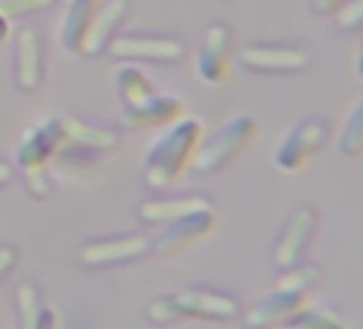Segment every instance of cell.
<instances>
[{"label": "cell", "instance_id": "cell-23", "mask_svg": "<svg viewBox=\"0 0 363 329\" xmlns=\"http://www.w3.org/2000/svg\"><path fill=\"white\" fill-rule=\"evenodd\" d=\"M54 5V0H0V16L7 20H22L41 13Z\"/></svg>", "mask_w": 363, "mask_h": 329}, {"label": "cell", "instance_id": "cell-20", "mask_svg": "<svg viewBox=\"0 0 363 329\" xmlns=\"http://www.w3.org/2000/svg\"><path fill=\"white\" fill-rule=\"evenodd\" d=\"M16 301H18V316H20L22 327L33 329V327L43 325V316L48 314V310L43 308L39 289L33 282L26 280L16 289Z\"/></svg>", "mask_w": 363, "mask_h": 329}, {"label": "cell", "instance_id": "cell-2", "mask_svg": "<svg viewBox=\"0 0 363 329\" xmlns=\"http://www.w3.org/2000/svg\"><path fill=\"white\" fill-rule=\"evenodd\" d=\"M240 314V301L225 291L212 286H193L173 295L154 299L147 308V318L158 325L177 320H227Z\"/></svg>", "mask_w": 363, "mask_h": 329}, {"label": "cell", "instance_id": "cell-11", "mask_svg": "<svg viewBox=\"0 0 363 329\" xmlns=\"http://www.w3.org/2000/svg\"><path fill=\"white\" fill-rule=\"evenodd\" d=\"M197 75L212 86H223L231 77V28L214 22L197 54Z\"/></svg>", "mask_w": 363, "mask_h": 329}, {"label": "cell", "instance_id": "cell-28", "mask_svg": "<svg viewBox=\"0 0 363 329\" xmlns=\"http://www.w3.org/2000/svg\"><path fill=\"white\" fill-rule=\"evenodd\" d=\"M13 178V169H11V164L7 160H0V186H5L9 184Z\"/></svg>", "mask_w": 363, "mask_h": 329}, {"label": "cell", "instance_id": "cell-10", "mask_svg": "<svg viewBox=\"0 0 363 329\" xmlns=\"http://www.w3.org/2000/svg\"><path fill=\"white\" fill-rule=\"evenodd\" d=\"M107 52L111 58H120V60L175 62L184 56V43L171 37L122 35L107 43Z\"/></svg>", "mask_w": 363, "mask_h": 329}, {"label": "cell", "instance_id": "cell-29", "mask_svg": "<svg viewBox=\"0 0 363 329\" xmlns=\"http://www.w3.org/2000/svg\"><path fill=\"white\" fill-rule=\"evenodd\" d=\"M9 39V20L0 16V48H3Z\"/></svg>", "mask_w": 363, "mask_h": 329}, {"label": "cell", "instance_id": "cell-19", "mask_svg": "<svg viewBox=\"0 0 363 329\" xmlns=\"http://www.w3.org/2000/svg\"><path fill=\"white\" fill-rule=\"evenodd\" d=\"M337 150L348 160L363 158V96H359L348 109L340 133H337Z\"/></svg>", "mask_w": 363, "mask_h": 329}, {"label": "cell", "instance_id": "cell-27", "mask_svg": "<svg viewBox=\"0 0 363 329\" xmlns=\"http://www.w3.org/2000/svg\"><path fill=\"white\" fill-rule=\"evenodd\" d=\"M354 73L363 82V28H361V37H359L357 50H354Z\"/></svg>", "mask_w": 363, "mask_h": 329}, {"label": "cell", "instance_id": "cell-5", "mask_svg": "<svg viewBox=\"0 0 363 329\" xmlns=\"http://www.w3.org/2000/svg\"><path fill=\"white\" fill-rule=\"evenodd\" d=\"M331 137V126L320 116L299 120L278 143L274 152V164L282 174L303 172L312 158L325 150Z\"/></svg>", "mask_w": 363, "mask_h": 329}, {"label": "cell", "instance_id": "cell-26", "mask_svg": "<svg viewBox=\"0 0 363 329\" xmlns=\"http://www.w3.org/2000/svg\"><path fill=\"white\" fill-rule=\"evenodd\" d=\"M348 0H310V7L316 16H335Z\"/></svg>", "mask_w": 363, "mask_h": 329}, {"label": "cell", "instance_id": "cell-8", "mask_svg": "<svg viewBox=\"0 0 363 329\" xmlns=\"http://www.w3.org/2000/svg\"><path fill=\"white\" fill-rule=\"evenodd\" d=\"M312 62L308 50L282 43H257L242 52V67L261 75H295Z\"/></svg>", "mask_w": 363, "mask_h": 329}, {"label": "cell", "instance_id": "cell-6", "mask_svg": "<svg viewBox=\"0 0 363 329\" xmlns=\"http://www.w3.org/2000/svg\"><path fill=\"white\" fill-rule=\"evenodd\" d=\"M320 216L312 206H299L284 223L274 246V265L278 269L293 267L303 261L308 248L318 233Z\"/></svg>", "mask_w": 363, "mask_h": 329}, {"label": "cell", "instance_id": "cell-1", "mask_svg": "<svg viewBox=\"0 0 363 329\" xmlns=\"http://www.w3.org/2000/svg\"><path fill=\"white\" fill-rule=\"evenodd\" d=\"M203 139V126L195 118H179L150 147L143 160V182L152 191H167L191 169Z\"/></svg>", "mask_w": 363, "mask_h": 329}, {"label": "cell", "instance_id": "cell-4", "mask_svg": "<svg viewBox=\"0 0 363 329\" xmlns=\"http://www.w3.org/2000/svg\"><path fill=\"white\" fill-rule=\"evenodd\" d=\"M65 141L67 137L60 120H45L24 133L18 147V164L24 172V180L33 197H48V162L56 158Z\"/></svg>", "mask_w": 363, "mask_h": 329}, {"label": "cell", "instance_id": "cell-14", "mask_svg": "<svg viewBox=\"0 0 363 329\" xmlns=\"http://www.w3.org/2000/svg\"><path fill=\"white\" fill-rule=\"evenodd\" d=\"M184 111H186V105L182 103L177 96L152 94L143 103L126 107L120 122L128 130H143V128L173 124L175 120H179L182 116H184Z\"/></svg>", "mask_w": 363, "mask_h": 329}, {"label": "cell", "instance_id": "cell-12", "mask_svg": "<svg viewBox=\"0 0 363 329\" xmlns=\"http://www.w3.org/2000/svg\"><path fill=\"white\" fill-rule=\"evenodd\" d=\"M310 303H312L310 293H301V291H291V289L276 286L272 293H267L263 299H259L250 308L246 320L252 327L291 325V320L299 312H303Z\"/></svg>", "mask_w": 363, "mask_h": 329}, {"label": "cell", "instance_id": "cell-13", "mask_svg": "<svg viewBox=\"0 0 363 329\" xmlns=\"http://www.w3.org/2000/svg\"><path fill=\"white\" fill-rule=\"evenodd\" d=\"M43 79V41L35 26L20 28L16 37V84L22 92L39 90Z\"/></svg>", "mask_w": 363, "mask_h": 329}, {"label": "cell", "instance_id": "cell-9", "mask_svg": "<svg viewBox=\"0 0 363 329\" xmlns=\"http://www.w3.org/2000/svg\"><path fill=\"white\" fill-rule=\"evenodd\" d=\"M152 244L145 235L126 233V235H111L105 240L86 242L79 248V261L86 267H109L118 263H130L141 259L150 252Z\"/></svg>", "mask_w": 363, "mask_h": 329}, {"label": "cell", "instance_id": "cell-15", "mask_svg": "<svg viewBox=\"0 0 363 329\" xmlns=\"http://www.w3.org/2000/svg\"><path fill=\"white\" fill-rule=\"evenodd\" d=\"M101 5V0H69V9L60 28V45L65 48V52L82 54Z\"/></svg>", "mask_w": 363, "mask_h": 329}, {"label": "cell", "instance_id": "cell-17", "mask_svg": "<svg viewBox=\"0 0 363 329\" xmlns=\"http://www.w3.org/2000/svg\"><path fill=\"white\" fill-rule=\"evenodd\" d=\"M201 210H214L212 201H208L206 197H175V199H154V201H145L139 206V218L143 223L150 225H158V223H171L177 221L182 216H189Z\"/></svg>", "mask_w": 363, "mask_h": 329}, {"label": "cell", "instance_id": "cell-3", "mask_svg": "<svg viewBox=\"0 0 363 329\" xmlns=\"http://www.w3.org/2000/svg\"><path fill=\"white\" fill-rule=\"evenodd\" d=\"M259 135V122L252 116H235L227 120L220 128H216L212 135L203 137L195 158L191 162V172L195 176L208 178L240 156Z\"/></svg>", "mask_w": 363, "mask_h": 329}, {"label": "cell", "instance_id": "cell-25", "mask_svg": "<svg viewBox=\"0 0 363 329\" xmlns=\"http://www.w3.org/2000/svg\"><path fill=\"white\" fill-rule=\"evenodd\" d=\"M18 248L13 244H0V282H3L18 265Z\"/></svg>", "mask_w": 363, "mask_h": 329}, {"label": "cell", "instance_id": "cell-16", "mask_svg": "<svg viewBox=\"0 0 363 329\" xmlns=\"http://www.w3.org/2000/svg\"><path fill=\"white\" fill-rule=\"evenodd\" d=\"M128 9H130V0H107L105 7L101 5L96 18L92 22V28L86 37L82 54H90V56L99 54L113 39V33L126 18Z\"/></svg>", "mask_w": 363, "mask_h": 329}, {"label": "cell", "instance_id": "cell-7", "mask_svg": "<svg viewBox=\"0 0 363 329\" xmlns=\"http://www.w3.org/2000/svg\"><path fill=\"white\" fill-rule=\"evenodd\" d=\"M216 229H218V218L214 210H201L189 216H182L177 221H171L169 227L156 238L152 248L162 259L175 257L189 248H195L203 240L212 238Z\"/></svg>", "mask_w": 363, "mask_h": 329}, {"label": "cell", "instance_id": "cell-21", "mask_svg": "<svg viewBox=\"0 0 363 329\" xmlns=\"http://www.w3.org/2000/svg\"><path fill=\"white\" fill-rule=\"evenodd\" d=\"M116 86H118L120 99L124 101L126 107L139 105V103H143L145 99H150L154 94V88L145 79V75L141 71L133 69V67H126V69H120L118 71Z\"/></svg>", "mask_w": 363, "mask_h": 329}, {"label": "cell", "instance_id": "cell-22", "mask_svg": "<svg viewBox=\"0 0 363 329\" xmlns=\"http://www.w3.org/2000/svg\"><path fill=\"white\" fill-rule=\"evenodd\" d=\"M291 325L295 327H344L346 323L340 318V314L331 308H320V306H308L303 312H299Z\"/></svg>", "mask_w": 363, "mask_h": 329}, {"label": "cell", "instance_id": "cell-18", "mask_svg": "<svg viewBox=\"0 0 363 329\" xmlns=\"http://www.w3.org/2000/svg\"><path fill=\"white\" fill-rule=\"evenodd\" d=\"M65 128V137L69 143L88 147V150H113L118 145V135L111 128L88 124L79 118H65L60 120Z\"/></svg>", "mask_w": 363, "mask_h": 329}, {"label": "cell", "instance_id": "cell-24", "mask_svg": "<svg viewBox=\"0 0 363 329\" xmlns=\"http://www.w3.org/2000/svg\"><path fill=\"white\" fill-rule=\"evenodd\" d=\"M335 26L344 33H354L363 28V0H348L335 11Z\"/></svg>", "mask_w": 363, "mask_h": 329}]
</instances>
